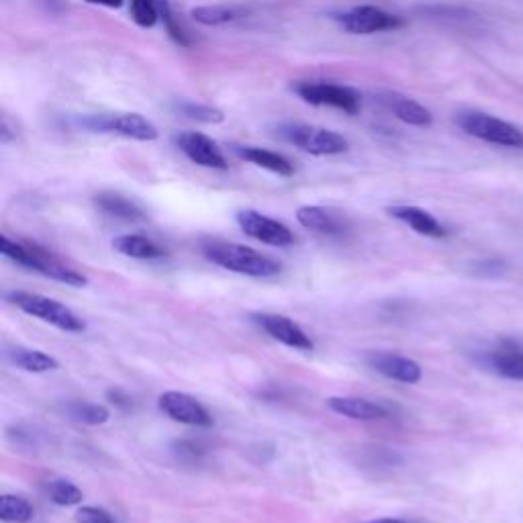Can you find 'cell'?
<instances>
[{"instance_id": "obj_1", "label": "cell", "mask_w": 523, "mask_h": 523, "mask_svg": "<svg viewBox=\"0 0 523 523\" xmlns=\"http://www.w3.org/2000/svg\"><path fill=\"white\" fill-rule=\"evenodd\" d=\"M203 254L213 264L231 270L235 274H244L252 278H268L280 272V264L248 246L242 244H229V242H205Z\"/></svg>"}, {"instance_id": "obj_15", "label": "cell", "mask_w": 523, "mask_h": 523, "mask_svg": "<svg viewBox=\"0 0 523 523\" xmlns=\"http://www.w3.org/2000/svg\"><path fill=\"white\" fill-rule=\"evenodd\" d=\"M329 409L356 421H378L389 417L387 407L360 397H331L327 399Z\"/></svg>"}, {"instance_id": "obj_29", "label": "cell", "mask_w": 523, "mask_h": 523, "mask_svg": "<svg viewBox=\"0 0 523 523\" xmlns=\"http://www.w3.org/2000/svg\"><path fill=\"white\" fill-rule=\"evenodd\" d=\"M158 5H160V19L164 21V27H166L168 35H170L178 45H182V47H190V45H193V41H190L188 33L176 23L174 13H172V7H170L168 0H158Z\"/></svg>"}, {"instance_id": "obj_21", "label": "cell", "mask_w": 523, "mask_h": 523, "mask_svg": "<svg viewBox=\"0 0 523 523\" xmlns=\"http://www.w3.org/2000/svg\"><path fill=\"white\" fill-rule=\"evenodd\" d=\"M297 221L305 229H311V231H317V233H325V235H338L344 229L340 225V221L334 219V215L327 213L323 207H313V205L301 207L297 211Z\"/></svg>"}, {"instance_id": "obj_23", "label": "cell", "mask_w": 523, "mask_h": 523, "mask_svg": "<svg viewBox=\"0 0 523 523\" xmlns=\"http://www.w3.org/2000/svg\"><path fill=\"white\" fill-rule=\"evenodd\" d=\"M35 511L31 503L17 495H5L0 499V519L5 523H29Z\"/></svg>"}, {"instance_id": "obj_8", "label": "cell", "mask_w": 523, "mask_h": 523, "mask_svg": "<svg viewBox=\"0 0 523 523\" xmlns=\"http://www.w3.org/2000/svg\"><path fill=\"white\" fill-rule=\"evenodd\" d=\"M237 225L242 227V231L246 235L254 237V240H258L266 246L284 248V246L295 244V235L287 225L272 217H266L258 211H252V209L237 213Z\"/></svg>"}, {"instance_id": "obj_9", "label": "cell", "mask_w": 523, "mask_h": 523, "mask_svg": "<svg viewBox=\"0 0 523 523\" xmlns=\"http://www.w3.org/2000/svg\"><path fill=\"white\" fill-rule=\"evenodd\" d=\"M176 146L180 152L197 166L213 168V170H227V160L215 141L197 131H184L176 135Z\"/></svg>"}, {"instance_id": "obj_16", "label": "cell", "mask_w": 523, "mask_h": 523, "mask_svg": "<svg viewBox=\"0 0 523 523\" xmlns=\"http://www.w3.org/2000/svg\"><path fill=\"white\" fill-rule=\"evenodd\" d=\"M483 366L503 378L523 380V352L513 346H499L483 354Z\"/></svg>"}, {"instance_id": "obj_10", "label": "cell", "mask_w": 523, "mask_h": 523, "mask_svg": "<svg viewBox=\"0 0 523 523\" xmlns=\"http://www.w3.org/2000/svg\"><path fill=\"white\" fill-rule=\"evenodd\" d=\"M158 405L164 411V415H168L172 421L193 425V427H211L213 425L211 413L195 397H190L186 393L168 391V393L160 395Z\"/></svg>"}, {"instance_id": "obj_31", "label": "cell", "mask_w": 523, "mask_h": 523, "mask_svg": "<svg viewBox=\"0 0 523 523\" xmlns=\"http://www.w3.org/2000/svg\"><path fill=\"white\" fill-rule=\"evenodd\" d=\"M176 452H178V456H182V458H186V456H190V460H199V456L203 454L201 452V448L199 446H195L193 442H178L176 444Z\"/></svg>"}, {"instance_id": "obj_30", "label": "cell", "mask_w": 523, "mask_h": 523, "mask_svg": "<svg viewBox=\"0 0 523 523\" xmlns=\"http://www.w3.org/2000/svg\"><path fill=\"white\" fill-rule=\"evenodd\" d=\"M76 523H117L113 515L103 507H80L76 513Z\"/></svg>"}, {"instance_id": "obj_3", "label": "cell", "mask_w": 523, "mask_h": 523, "mask_svg": "<svg viewBox=\"0 0 523 523\" xmlns=\"http://www.w3.org/2000/svg\"><path fill=\"white\" fill-rule=\"evenodd\" d=\"M456 123L464 133L483 139L487 144L523 150V131L503 119L479 111H464L458 113Z\"/></svg>"}, {"instance_id": "obj_28", "label": "cell", "mask_w": 523, "mask_h": 523, "mask_svg": "<svg viewBox=\"0 0 523 523\" xmlns=\"http://www.w3.org/2000/svg\"><path fill=\"white\" fill-rule=\"evenodd\" d=\"M131 17L139 27H154L160 19L158 0H131Z\"/></svg>"}, {"instance_id": "obj_36", "label": "cell", "mask_w": 523, "mask_h": 523, "mask_svg": "<svg viewBox=\"0 0 523 523\" xmlns=\"http://www.w3.org/2000/svg\"><path fill=\"white\" fill-rule=\"evenodd\" d=\"M368 523H407V521L393 519V517H383V519H374V521H368Z\"/></svg>"}, {"instance_id": "obj_20", "label": "cell", "mask_w": 523, "mask_h": 523, "mask_svg": "<svg viewBox=\"0 0 523 523\" xmlns=\"http://www.w3.org/2000/svg\"><path fill=\"white\" fill-rule=\"evenodd\" d=\"M7 358L21 370L41 374V372H50L60 368L58 360L52 358L50 354L39 352V350H29V348H13L7 352Z\"/></svg>"}, {"instance_id": "obj_33", "label": "cell", "mask_w": 523, "mask_h": 523, "mask_svg": "<svg viewBox=\"0 0 523 523\" xmlns=\"http://www.w3.org/2000/svg\"><path fill=\"white\" fill-rule=\"evenodd\" d=\"M41 5L50 11V13H62L64 9V0H41Z\"/></svg>"}, {"instance_id": "obj_14", "label": "cell", "mask_w": 523, "mask_h": 523, "mask_svg": "<svg viewBox=\"0 0 523 523\" xmlns=\"http://www.w3.org/2000/svg\"><path fill=\"white\" fill-rule=\"evenodd\" d=\"M376 101L383 105L389 113H393L399 121L407 123V125H415V127H430L434 117L432 113L427 111L423 105L415 103L413 99L405 97V94L399 92H378L376 94Z\"/></svg>"}, {"instance_id": "obj_6", "label": "cell", "mask_w": 523, "mask_h": 523, "mask_svg": "<svg viewBox=\"0 0 523 523\" xmlns=\"http://www.w3.org/2000/svg\"><path fill=\"white\" fill-rule=\"evenodd\" d=\"M299 97L315 107H334L348 115H356L362 107L360 94L354 88L342 84H329V82H311L303 80L293 86Z\"/></svg>"}, {"instance_id": "obj_34", "label": "cell", "mask_w": 523, "mask_h": 523, "mask_svg": "<svg viewBox=\"0 0 523 523\" xmlns=\"http://www.w3.org/2000/svg\"><path fill=\"white\" fill-rule=\"evenodd\" d=\"M90 5H101V7H109V9H119L123 5V0H86Z\"/></svg>"}, {"instance_id": "obj_13", "label": "cell", "mask_w": 523, "mask_h": 523, "mask_svg": "<svg viewBox=\"0 0 523 523\" xmlns=\"http://www.w3.org/2000/svg\"><path fill=\"white\" fill-rule=\"evenodd\" d=\"M368 364L378 372L391 380H397V383L405 385H415L421 380L423 370L421 366L405 356L399 354H389V352H372L368 356Z\"/></svg>"}, {"instance_id": "obj_18", "label": "cell", "mask_w": 523, "mask_h": 523, "mask_svg": "<svg viewBox=\"0 0 523 523\" xmlns=\"http://www.w3.org/2000/svg\"><path fill=\"white\" fill-rule=\"evenodd\" d=\"M113 248L127 256V258H135V260H160L166 256V252L152 242L150 237L146 235H139V233H125L119 235L113 240Z\"/></svg>"}, {"instance_id": "obj_5", "label": "cell", "mask_w": 523, "mask_h": 523, "mask_svg": "<svg viewBox=\"0 0 523 523\" xmlns=\"http://www.w3.org/2000/svg\"><path fill=\"white\" fill-rule=\"evenodd\" d=\"M80 127L94 133H117L137 141H154L158 139V129L152 121L137 113H103L88 115L78 121Z\"/></svg>"}, {"instance_id": "obj_27", "label": "cell", "mask_w": 523, "mask_h": 523, "mask_svg": "<svg viewBox=\"0 0 523 523\" xmlns=\"http://www.w3.org/2000/svg\"><path fill=\"white\" fill-rule=\"evenodd\" d=\"M70 415L86 425H103L111 419V413L105 405L99 403H74L70 405Z\"/></svg>"}, {"instance_id": "obj_32", "label": "cell", "mask_w": 523, "mask_h": 523, "mask_svg": "<svg viewBox=\"0 0 523 523\" xmlns=\"http://www.w3.org/2000/svg\"><path fill=\"white\" fill-rule=\"evenodd\" d=\"M107 395H109V399H111L115 405H119V407H123V409H129V407H131V399H129L123 391L111 389Z\"/></svg>"}, {"instance_id": "obj_24", "label": "cell", "mask_w": 523, "mask_h": 523, "mask_svg": "<svg viewBox=\"0 0 523 523\" xmlns=\"http://www.w3.org/2000/svg\"><path fill=\"white\" fill-rule=\"evenodd\" d=\"M45 495L50 497L52 503L60 505V507H72V505H78L82 503V491L66 481V479H52V481H47L45 485Z\"/></svg>"}, {"instance_id": "obj_2", "label": "cell", "mask_w": 523, "mask_h": 523, "mask_svg": "<svg viewBox=\"0 0 523 523\" xmlns=\"http://www.w3.org/2000/svg\"><path fill=\"white\" fill-rule=\"evenodd\" d=\"M276 133L311 156H338L350 148L344 135L305 123H282L276 127Z\"/></svg>"}, {"instance_id": "obj_35", "label": "cell", "mask_w": 523, "mask_h": 523, "mask_svg": "<svg viewBox=\"0 0 523 523\" xmlns=\"http://www.w3.org/2000/svg\"><path fill=\"white\" fill-rule=\"evenodd\" d=\"M0 141H3V144H9V141H11V127H9V121H7V119L3 121V131H0Z\"/></svg>"}, {"instance_id": "obj_4", "label": "cell", "mask_w": 523, "mask_h": 523, "mask_svg": "<svg viewBox=\"0 0 523 523\" xmlns=\"http://www.w3.org/2000/svg\"><path fill=\"white\" fill-rule=\"evenodd\" d=\"M13 305H17L27 315H33L45 323H50L62 331H72V334H80L86 329V323L66 305H62L56 299L33 295V293H11L7 297Z\"/></svg>"}, {"instance_id": "obj_25", "label": "cell", "mask_w": 523, "mask_h": 523, "mask_svg": "<svg viewBox=\"0 0 523 523\" xmlns=\"http://www.w3.org/2000/svg\"><path fill=\"white\" fill-rule=\"evenodd\" d=\"M190 17H193L197 23L207 25V27H217V25H225L235 21L240 17L235 9L231 7H223V5H215V7H197L190 11Z\"/></svg>"}, {"instance_id": "obj_12", "label": "cell", "mask_w": 523, "mask_h": 523, "mask_svg": "<svg viewBox=\"0 0 523 523\" xmlns=\"http://www.w3.org/2000/svg\"><path fill=\"white\" fill-rule=\"evenodd\" d=\"M27 268L47 276V278H54L58 282L68 284V287H86L88 278L84 274H80L78 270H72L68 266H64L58 258H54L50 252L35 246V244H27Z\"/></svg>"}, {"instance_id": "obj_11", "label": "cell", "mask_w": 523, "mask_h": 523, "mask_svg": "<svg viewBox=\"0 0 523 523\" xmlns=\"http://www.w3.org/2000/svg\"><path fill=\"white\" fill-rule=\"evenodd\" d=\"M252 319L266 331L272 340H276L284 346L303 350V352H311L315 348L313 340L289 317L276 315V313H256V315H252Z\"/></svg>"}, {"instance_id": "obj_26", "label": "cell", "mask_w": 523, "mask_h": 523, "mask_svg": "<svg viewBox=\"0 0 523 523\" xmlns=\"http://www.w3.org/2000/svg\"><path fill=\"white\" fill-rule=\"evenodd\" d=\"M178 113L193 119V121H199V123H207V125H215V123H221L225 119V115L215 109V107H209V105H201V103H190V101H180L176 105Z\"/></svg>"}, {"instance_id": "obj_22", "label": "cell", "mask_w": 523, "mask_h": 523, "mask_svg": "<svg viewBox=\"0 0 523 523\" xmlns=\"http://www.w3.org/2000/svg\"><path fill=\"white\" fill-rule=\"evenodd\" d=\"M97 207L101 211H105L107 215H113L117 219L123 221H141L144 219V211H141L135 203H131L129 199L117 195V193H101L97 195Z\"/></svg>"}, {"instance_id": "obj_7", "label": "cell", "mask_w": 523, "mask_h": 523, "mask_svg": "<svg viewBox=\"0 0 523 523\" xmlns=\"http://www.w3.org/2000/svg\"><path fill=\"white\" fill-rule=\"evenodd\" d=\"M346 33L352 35H372V33H383L401 29L405 21L393 13H387L378 7H354L346 13H340L334 17Z\"/></svg>"}, {"instance_id": "obj_19", "label": "cell", "mask_w": 523, "mask_h": 523, "mask_svg": "<svg viewBox=\"0 0 523 523\" xmlns=\"http://www.w3.org/2000/svg\"><path fill=\"white\" fill-rule=\"evenodd\" d=\"M233 152L240 156L242 160H246V162H250L258 168H264L268 172H274L278 176H293L295 174L293 164L280 154H274V152H268V150H262V148H254V146H235Z\"/></svg>"}, {"instance_id": "obj_17", "label": "cell", "mask_w": 523, "mask_h": 523, "mask_svg": "<svg viewBox=\"0 0 523 523\" xmlns=\"http://www.w3.org/2000/svg\"><path fill=\"white\" fill-rule=\"evenodd\" d=\"M389 215H393L395 219L403 221L405 225H409L413 231L427 235V237H446V229L444 225L427 211L419 209V207H411V205H397L389 209Z\"/></svg>"}]
</instances>
